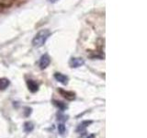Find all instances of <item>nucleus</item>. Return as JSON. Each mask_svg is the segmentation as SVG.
Masks as SVG:
<instances>
[{
  "mask_svg": "<svg viewBox=\"0 0 147 138\" xmlns=\"http://www.w3.org/2000/svg\"><path fill=\"white\" fill-rule=\"evenodd\" d=\"M51 35V32L49 30H40L38 33L36 34V36L34 37L33 41H32V45L34 46V47H41V46H43L44 43H46V41L47 39L50 37Z\"/></svg>",
  "mask_w": 147,
  "mask_h": 138,
  "instance_id": "f257e3e1",
  "label": "nucleus"
},
{
  "mask_svg": "<svg viewBox=\"0 0 147 138\" xmlns=\"http://www.w3.org/2000/svg\"><path fill=\"white\" fill-rule=\"evenodd\" d=\"M59 93L61 94L64 99H66L67 100H75L76 99V93L73 91H67V90H64V89H58Z\"/></svg>",
  "mask_w": 147,
  "mask_h": 138,
  "instance_id": "f03ea898",
  "label": "nucleus"
},
{
  "mask_svg": "<svg viewBox=\"0 0 147 138\" xmlns=\"http://www.w3.org/2000/svg\"><path fill=\"white\" fill-rule=\"evenodd\" d=\"M84 64H85V61L82 58H71L70 62H69V64H70V66L73 67V68L80 67Z\"/></svg>",
  "mask_w": 147,
  "mask_h": 138,
  "instance_id": "7ed1b4c3",
  "label": "nucleus"
},
{
  "mask_svg": "<svg viewBox=\"0 0 147 138\" xmlns=\"http://www.w3.org/2000/svg\"><path fill=\"white\" fill-rule=\"evenodd\" d=\"M92 122H93L92 121H83V122L79 124V125L77 126V128H76V132H77V133H83L84 132H86V128L88 127Z\"/></svg>",
  "mask_w": 147,
  "mask_h": 138,
  "instance_id": "20e7f679",
  "label": "nucleus"
},
{
  "mask_svg": "<svg viewBox=\"0 0 147 138\" xmlns=\"http://www.w3.org/2000/svg\"><path fill=\"white\" fill-rule=\"evenodd\" d=\"M27 86H28V89H30V92L32 93H35L39 90V85L37 84V82L32 80V79H29L27 81Z\"/></svg>",
  "mask_w": 147,
  "mask_h": 138,
  "instance_id": "39448f33",
  "label": "nucleus"
},
{
  "mask_svg": "<svg viewBox=\"0 0 147 138\" xmlns=\"http://www.w3.org/2000/svg\"><path fill=\"white\" fill-rule=\"evenodd\" d=\"M51 63V59L47 54H44L41 56L40 60V69H45Z\"/></svg>",
  "mask_w": 147,
  "mask_h": 138,
  "instance_id": "423d86ee",
  "label": "nucleus"
},
{
  "mask_svg": "<svg viewBox=\"0 0 147 138\" xmlns=\"http://www.w3.org/2000/svg\"><path fill=\"white\" fill-rule=\"evenodd\" d=\"M54 78L58 82L62 83L63 85H66L68 83V77L66 76L63 75V74H61V73H55L54 74Z\"/></svg>",
  "mask_w": 147,
  "mask_h": 138,
  "instance_id": "0eeeda50",
  "label": "nucleus"
},
{
  "mask_svg": "<svg viewBox=\"0 0 147 138\" xmlns=\"http://www.w3.org/2000/svg\"><path fill=\"white\" fill-rule=\"evenodd\" d=\"M10 82L7 78H0V90H5L9 86Z\"/></svg>",
  "mask_w": 147,
  "mask_h": 138,
  "instance_id": "6e6552de",
  "label": "nucleus"
},
{
  "mask_svg": "<svg viewBox=\"0 0 147 138\" xmlns=\"http://www.w3.org/2000/svg\"><path fill=\"white\" fill-rule=\"evenodd\" d=\"M53 104L56 106V107L60 110L63 112V110H65L67 109V105L65 103H63V101H58V100H53Z\"/></svg>",
  "mask_w": 147,
  "mask_h": 138,
  "instance_id": "1a4fd4ad",
  "label": "nucleus"
},
{
  "mask_svg": "<svg viewBox=\"0 0 147 138\" xmlns=\"http://www.w3.org/2000/svg\"><path fill=\"white\" fill-rule=\"evenodd\" d=\"M33 129H34V125L31 122H27L24 123V131L26 133H30L33 131Z\"/></svg>",
  "mask_w": 147,
  "mask_h": 138,
  "instance_id": "9d476101",
  "label": "nucleus"
},
{
  "mask_svg": "<svg viewBox=\"0 0 147 138\" xmlns=\"http://www.w3.org/2000/svg\"><path fill=\"white\" fill-rule=\"evenodd\" d=\"M14 0H0V6L2 7H10L11 5L13 4Z\"/></svg>",
  "mask_w": 147,
  "mask_h": 138,
  "instance_id": "9b49d317",
  "label": "nucleus"
},
{
  "mask_svg": "<svg viewBox=\"0 0 147 138\" xmlns=\"http://www.w3.org/2000/svg\"><path fill=\"white\" fill-rule=\"evenodd\" d=\"M65 125H64V123L63 122H60L58 124V132L61 135H64V133H65Z\"/></svg>",
  "mask_w": 147,
  "mask_h": 138,
  "instance_id": "f8f14e48",
  "label": "nucleus"
},
{
  "mask_svg": "<svg viewBox=\"0 0 147 138\" xmlns=\"http://www.w3.org/2000/svg\"><path fill=\"white\" fill-rule=\"evenodd\" d=\"M81 136H82V138H96V135L94 133H87L86 131L81 133Z\"/></svg>",
  "mask_w": 147,
  "mask_h": 138,
  "instance_id": "ddd939ff",
  "label": "nucleus"
},
{
  "mask_svg": "<svg viewBox=\"0 0 147 138\" xmlns=\"http://www.w3.org/2000/svg\"><path fill=\"white\" fill-rule=\"evenodd\" d=\"M26 110H27L26 116H29V115L31 113V109H30V108H26Z\"/></svg>",
  "mask_w": 147,
  "mask_h": 138,
  "instance_id": "4468645a",
  "label": "nucleus"
},
{
  "mask_svg": "<svg viewBox=\"0 0 147 138\" xmlns=\"http://www.w3.org/2000/svg\"><path fill=\"white\" fill-rule=\"evenodd\" d=\"M49 1H50L51 3H55V2L57 1V0H49Z\"/></svg>",
  "mask_w": 147,
  "mask_h": 138,
  "instance_id": "2eb2a0df",
  "label": "nucleus"
}]
</instances>
